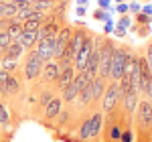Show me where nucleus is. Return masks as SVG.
Masks as SVG:
<instances>
[{"label": "nucleus", "mask_w": 152, "mask_h": 142, "mask_svg": "<svg viewBox=\"0 0 152 142\" xmlns=\"http://www.w3.org/2000/svg\"><path fill=\"white\" fill-rule=\"evenodd\" d=\"M99 49V65H97V69H99V77L105 79V77H110V67H112V55H114V43L110 41V39H105L102 41V45H97Z\"/></svg>", "instance_id": "nucleus-1"}, {"label": "nucleus", "mask_w": 152, "mask_h": 142, "mask_svg": "<svg viewBox=\"0 0 152 142\" xmlns=\"http://www.w3.org/2000/svg\"><path fill=\"white\" fill-rule=\"evenodd\" d=\"M130 61V55L126 49H114V55H112V67H110V77H114V81L120 79L124 75V67Z\"/></svg>", "instance_id": "nucleus-2"}, {"label": "nucleus", "mask_w": 152, "mask_h": 142, "mask_svg": "<svg viewBox=\"0 0 152 142\" xmlns=\"http://www.w3.org/2000/svg\"><path fill=\"white\" fill-rule=\"evenodd\" d=\"M41 71H43V61L39 57V53L33 51L31 55H28V59H26V65H24V75L28 77V79H35L41 75Z\"/></svg>", "instance_id": "nucleus-3"}, {"label": "nucleus", "mask_w": 152, "mask_h": 142, "mask_svg": "<svg viewBox=\"0 0 152 142\" xmlns=\"http://www.w3.org/2000/svg\"><path fill=\"white\" fill-rule=\"evenodd\" d=\"M71 29H61L55 37V53H53V57H57V59H63V55H65V49L69 45L71 41Z\"/></svg>", "instance_id": "nucleus-4"}, {"label": "nucleus", "mask_w": 152, "mask_h": 142, "mask_svg": "<svg viewBox=\"0 0 152 142\" xmlns=\"http://www.w3.org/2000/svg\"><path fill=\"white\" fill-rule=\"evenodd\" d=\"M37 53H39V57L41 61L45 63V61H51L53 57V53H55V37H41L39 39V49H37Z\"/></svg>", "instance_id": "nucleus-5"}, {"label": "nucleus", "mask_w": 152, "mask_h": 142, "mask_svg": "<svg viewBox=\"0 0 152 142\" xmlns=\"http://www.w3.org/2000/svg\"><path fill=\"white\" fill-rule=\"evenodd\" d=\"M91 49H94V41L85 37L81 49H79V51H77V55L73 57V59H75V69H77V71H83L85 63H87V57H89V53H91Z\"/></svg>", "instance_id": "nucleus-6"}, {"label": "nucleus", "mask_w": 152, "mask_h": 142, "mask_svg": "<svg viewBox=\"0 0 152 142\" xmlns=\"http://www.w3.org/2000/svg\"><path fill=\"white\" fill-rule=\"evenodd\" d=\"M104 94H105V97H104V112H112L114 106H116V102H118V97H120V85L114 81Z\"/></svg>", "instance_id": "nucleus-7"}, {"label": "nucleus", "mask_w": 152, "mask_h": 142, "mask_svg": "<svg viewBox=\"0 0 152 142\" xmlns=\"http://www.w3.org/2000/svg\"><path fill=\"white\" fill-rule=\"evenodd\" d=\"M41 39V33H39V29L37 31H23V35L18 37V43L23 45V49H28L35 45V41Z\"/></svg>", "instance_id": "nucleus-8"}, {"label": "nucleus", "mask_w": 152, "mask_h": 142, "mask_svg": "<svg viewBox=\"0 0 152 142\" xmlns=\"http://www.w3.org/2000/svg\"><path fill=\"white\" fill-rule=\"evenodd\" d=\"M2 51H4V57H8V59H18V57L23 55V45H20L18 41H10Z\"/></svg>", "instance_id": "nucleus-9"}, {"label": "nucleus", "mask_w": 152, "mask_h": 142, "mask_svg": "<svg viewBox=\"0 0 152 142\" xmlns=\"http://www.w3.org/2000/svg\"><path fill=\"white\" fill-rule=\"evenodd\" d=\"M89 87H91V100H99L105 91V81L102 77H94L91 83H89Z\"/></svg>", "instance_id": "nucleus-10"}, {"label": "nucleus", "mask_w": 152, "mask_h": 142, "mask_svg": "<svg viewBox=\"0 0 152 142\" xmlns=\"http://www.w3.org/2000/svg\"><path fill=\"white\" fill-rule=\"evenodd\" d=\"M73 71H75L73 67H65V69H61V73H59V77H57L59 87H61V89H65V87L73 81V77H75V75H73Z\"/></svg>", "instance_id": "nucleus-11"}, {"label": "nucleus", "mask_w": 152, "mask_h": 142, "mask_svg": "<svg viewBox=\"0 0 152 142\" xmlns=\"http://www.w3.org/2000/svg\"><path fill=\"white\" fill-rule=\"evenodd\" d=\"M140 122L142 126H150L152 124V104H148V102L140 104Z\"/></svg>", "instance_id": "nucleus-12"}, {"label": "nucleus", "mask_w": 152, "mask_h": 142, "mask_svg": "<svg viewBox=\"0 0 152 142\" xmlns=\"http://www.w3.org/2000/svg\"><path fill=\"white\" fill-rule=\"evenodd\" d=\"M18 87H20V85H18V81H16L12 75H8L4 81L0 83V91H2V94H14V91H18Z\"/></svg>", "instance_id": "nucleus-13"}, {"label": "nucleus", "mask_w": 152, "mask_h": 142, "mask_svg": "<svg viewBox=\"0 0 152 142\" xmlns=\"http://www.w3.org/2000/svg\"><path fill=\"white\" fill-rule=\"evenodd\" d=\"M43 71H45V79H47V81H55V79L59 77V73H61L59 65L57 63H51V61L43 67Z\"/></svg>", "instance_id": "nucleus-14"}, {"label": "nucleus", "mask_w": 152, "mask_h": 142, "mask_svg": "<svg viewBox=\"0 0 152 142\" xmlns=\"http://www.w3.org/2000/svg\"><path fill=\"white\" fill-rule=\"evenodd\" d=\"M6 33L10 35V39H12V41H18V37L23 35V24L18 23L16 18H10V24H8Z\"/></svg>", "instance_id": "nucleus-15"}, {"label": "nucleus", "mask_w": 152, "mask_h": 142, "mask_svg": "<svg viewBox=\"0 0 152 142\" xmlns=\"http://www.w3.org/2000/svg\"><path fill=\"white\" fill-rule=\"evenodd\" d=\"M61 104H63L61 100H51L47 106H45V114H47V118H49V120L55 118V116L59 114V110H61Z\"/></svg>", "instance_id": "nucleus-16"}, {"label": "nucleus", "mask_w": 152, "mask_h": 142, "mask_svg": "<svg viewBox=\"0 0 152 142\" xmlns=\"http://www.w3.org/2000/svg\"><path fill=\"white\" fill-rule=\"evenodd\" d=\"M124 106H126L128 112H134V110H136V106H138V97H136V91H134V89L124 95Z\"/></svg>", "instance_id": "nucleus-17"}, {"label": "nucleus", "mask_w": 152, "mask_h": 142, "mask_svg": "<svg viewBox=\"0 0 152 142\" xmlns=\"http://www.w3.org/2000/svg\"><path fill=\"white\" fill-rule=\"evenodd\" d=\"M77 94H79V91H77V87H75L73 83H69V85L63 89V102H67V104L73 102V100L77 97Z\"/></svg>", "instance_id": "nucleus-18"}, {"label": "nucleus", "mask_w": 152, "mask_h": 142, "mask_svg": "<svg viewBox=\"0 0 152 142\" xmlns=\"http://www.w3.org/2000/svg\"><path fill=\"white\" fill-rule=\"evenodd\" d=\"M91 134H94V118L85 120V124H83L81 130H79V136L81 138H91Z\"/></svg>", "instance_id": "nucleus-19"}, {"label": "nucleus", "mask_w": 152, "mask_h": 142, "mask_svg": "<svg viewBox=\"0 0 152 142\" xmlns=\"http://www.w3.org/2000/svg\"><path fill=\"white\" fill-rule=\"evenodd\" d=\"M35 12H37V10L33 8V4H31V6H26V8H23V10L16 12V20H18V23H24V20H28V18H31Z\"/></svg>", "instance_id": "nucleus-20"}, {"label": "nucleus", "mask_w": 152, "mask_h": 142, "mask_svg": "<svg viewBox=\"0 0 152 142\" xmlns=\"http://www.w3.org/2000/svg\"><path fill=\"white\" fill-rule=\"evenodd\" d=\"M0 67H2V69H6L8 73H10V71L16 69V59H8V57H2V61H0Z\"/></svg>", "instance_id": "nucleus-21"}, {"label": "nucleus", "mask_w": 152, "mask_h": 142, "mask_svg": "<svg viewBox=\"0 0 152 142\" xmlns=\"http://www.w3.org/2000/svg\"><path fill=\"white\" fill-rule=\"evenodd\" d=\"M91 118H94V134H91V138H94V136H97V134H99V130H102V122H104V116H102V114H94Z\"/></svg>", "instance_id": "nucleus-22"}, {"label": "nucleus", "mask_w": 152, "mask_h": 142, "mask_svg": "<svg viewBox=\"0 0 152 142\" xmlns=\"http://www.w3.org/2000/svg\"><path fill=\"white\" fill-rule=\"evenodd\" d=\"M77 95H79V100H81L83 106H85V104H89V102H91V87H89V85H87V87H83Z\"/></svg>", "instance_id": "nucleus-23"}, {"label": "nucleus", "mask_w": 152, "mask_h": 142, "mask_svg": "<svg viewBox=\"0 0 152 142\" xmlns=\"http://www.w3.org/2000/svg\"><path fill=\"white\" fill-rule=\"evenodd\" d=\"M16 12H18L16 4H14V2H6V10H4V16H8V18H14V16H16Z\"/></svg>", "instance_id": "nucleus-24"}, {"label": "nucleus", "mask_w": 152, "mask_h": 142, "mask_svg": "<svg viewBox=\"0 0 152 142\" xmlns=\"http://www.w3.org/2000/svg\"><path fill=\"white\" fill-rule=\"evenodd\" d=\"M0 124H8V112L2 104H0Z\"/></svg>", "instance_id": "nucleus-25"}, {"label": "nucleus", "mask_w": 152, "mask_h": 142, "mask_svg": "<svg viewBox=\"0 0 152 142\" xmlns=\"http://www.w3.org/2000/svg\"><path fill=\"white\" fill-rule=\"evenodd\" d=\"M53 100V95H51V91H43V95H41V106H47L49 102Z\"/></svg>", "instance_id": "nucleus-26"}, {"label": "nucleus", "mask_w": 152, "mask_h": 142, "mask_svg": "<svg viewBox=\"0 0 152 142\" xmlns=\"http://www.w3.org/2000/svg\"><path fill=\"white\" fill-rule=\"evenodd\" d=\"M69 120V112H63V114H59V124H65Z\"/></svg>", "instance_id": "nucleus-27"}, {"label": "nucleus", "mask_w": 152, "mask_h": 142, "mask_svg": "<svg viewBox=\"0 0 152 142\" xmlns=\"http://www.w3.org/2000/svg\"><path fill=\"white\" fill-rule=\"evenodd\" d=\"M120 136H122V134H120V130H118V128H112V132H110V138H114V140H118Z\"/></svg>", "instance_id": "nucleus-28"}, {"label": "nucleus", "mask_w": 152, "mask_h": 142, "mask_svg": "<svg viewBox=\"0 0 152 142\" xmlns=\"http://www.w3.org/2000/svg\"><path fill=\"white\" fill-rule=\"evenodd\" d=\"M120 138H122V142H132V132H124Z\"/></svg>", "instance_id": "nucleus-29"}, {"label": "nucleus", "mask_w": 152, "mask_h": 142, "mask_svg": "<svg viewBox=\"0 0 152 142\" xmlns=\"http://www.w3.org/2000/svg\"><path fill=\"white\" fill-rule=\"evenodd\" d=\"M4 10H6V0H0V16H4Z\"/></svg>", "instance_id": "nucleus-30"}, {"label": "nucleus", "mask_w": 152, "mask_h": 142, "mask_svg": "<svg viewBox=\"0 0 152 142\" xmlns=\"http://www.w3.org/2000/svg\"><path fill=\"white\" fill-rule=\"evenodd\" d=\"M128 18H126V16H124V18H122V20H120V26H122V29H124V26H128Z\"/></svg>", "instance_id": "nucleus-31"}, {"label": "nucleus", "mask_w": 152, "mask_h": 142, "mask_svg": "<svg viewBox=\"0 0 152 142\" xmlns=\"http://www.w3.org/2000/svg\"><path fill=\"white\" fill-rule=\"evenodd\" d=\"M118 10H120V12H126V10H128V4H120V6H118Z\"/></svg>", "instance_id": "nucleus-32"}]
</instances>
